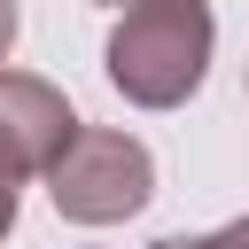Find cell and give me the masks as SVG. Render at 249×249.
<instances>
[{"instance_id": "obj_5", "label": "cell", "mask_w": 249, "mask_h": 249, "mask_svg": "<svg viewBox=\"0 0 249 249\" xmlns=\"http://www.w3.org/2000/svg\"><path fill=\"white\" fill-rule=\"evenodd\" d=\"M16 226V179H0V233Z\"/></svg>"}, {"instance_id": "obj_3", "label": "cell", "mask_w": 249, "mask_h": 249, "mask_svg": "<svg viewBox=\"0 0 249 249\" xmlns=\"http://www.w3.org/2000/svg\"><path fill=\"white\" fill-rule=\"evenodd\" d=\"M78 132L70 101L47 86V78H23V70H0V179H31L62 156V140Z\"/></svg>"}, {"instance_id": "obj_4", "label": "cell", "mask_w": 249, "mask_h": 249, "mask_svg": "<svg viewBox=\"0 0 249 249\" xmlns=\"http://www.w3.org/2000/svg\"><path fill=\"white\" fill-rule=\"evenodd\" d=\"M156 249H249V218H233V226H218V233H171V241H156Z\"/></svg>"}, {"instance_id": "obj_6", "label": "cell", "mask_w": 249, "mask_h": 249, "mask_svg": "<svg viewBox=\"0 0 249 249\" xmlns=\"http://www.w3.org/2000/svg\"><path fill=\"white\" fill-rule=\"evenodd\" d=\"M16 47V0H0V54Z\"/></svg>"}, {"instance_id": "obj_1", "label": "cell", "mask_w": 249, "mask_h": 249, "mask_svg": "<svg viewBox=\"0 0 249 249\" xmlns=\"http://www.w3.org/2000/svg\"><path fill=\"white\" fill-rule=\"evenodd\" d=\"M210 0H132L109 31V86L140 109H179L210 70Z\"/></svg>"}, {"instance_id": "obj_2", "label": "cell", "mask_w": 249, "mask_h": 249, "mask_svg": "<svg viewBox=\"0 0 249 249\" xmlns=\"http://www.w3.org/2000/svg\"><path fill=\"white\" fill-rule=\"evenodd\" d=\"M148 187H156L148 148H140L132 132H101V124H78V132L62 140V156L47 163V195H54V210L78 218V226H117V218H132V210L148 202Z\"/></svg>"}, {"instance_id": "obj_7", "label": "cell", "mask_w": 249, "mask_h": 249, "mask_svg": "<svg viewBox=\"0 0 249 249\" xmlns=\"http://www.w3.org/2000/svg\"><path fill=\"white\" fill-rule=\"evenodd\" d=\"M101 8H132V0H101Z\"/></svg>"}]
</instances>
